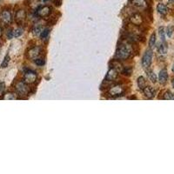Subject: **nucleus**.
I'll return each instance as SVG.
<instances>
[{"label":"nucleus","instance_id":"f257e3e1","mask_svg":"<svg viewBox=\"0 0 174 174\" xmlns=\"http://www.w3.org/2000/svg\"><path fill=\"white\" fill-rule=\"evenodd\" d=\"M131 51H132L131 46H130L129 44H124L117 47L115 57L117 60H126L127 58H130Z\"/></svg>","mask_w":174,"mask_h":174},{"label":"nucleus","instance_id":"f03ea898","mask_svg":"<svg viewBox=\"0 0 174 174\" xmlns=\"http://www.w3.org/2000/svg\"><path fill=\"white\" fill-rule=\"evenodd\" d=\"M15 90H16L18 96H21V97H25L30 93V88L28 86V84L23 81L17 83L15 86Z\"/></svg>","mask_w":174,"mask_h":174},{"label":"nucleus","instance_id":"7ed1b4c3","mask_svg":"<svg viewBox=\"0 0 174 174\" xmlns=\"http://www.w3.org/2000/svg\"><path fill=\"white\" fill-rule=\"evenodd\" d=\"M107 94L110 98H117L124 95V88L120 84H116L109 89Z\"/></svg>","mask_w":174,"mask_h":174},{"label":"nucleus","instance_id":"20e7f679","mask_svg":"<svg viewBox=\"0 0 174 174\" xmlns=\"http://www.w3.org/2000/svg\"><path fill=\"white\" fill-rule=\"evenodd\" d=\"M12 13L8 10H4L0 12V22L3 24L8 25L12 23Z\"/></svg>","mask_w":174,"mask_h":174},{"label":"nucleus","instance_id":"39448f33","mask_svg":"<svg viewBox=\"0 0 174 174\" xmlns=\"http://www.w3.org/2000/svg\"><path fill=\"white\" fill-rule=\"evenodd\" d=\"M151 61H152V51L151 50H147L143 58H142V65L144 68H148L151 64Z\"/></svg>","mask_w":174,"mask_h":174},{"label":"nucleus","instance_id":"423d86ee","mask_svg":"<svg viewBox=\"0 0 174 174\" xmlns=\"http://www.w3.org/2000/svg\"><path fill=\"white\" fill-rule=\"evenodd\" d=\"M37 75L32 70H27L25 71L24 75H23V82L30 84H33L37 81Z\"/></svg>","mask_w":174,"mask_h":174},{"label":"nucleus","instance_id":"0eeeda50","mask_svg":"<svg viewBox=\"0 0 174 174\" xmlns=\"http://www.w3.org/2000/svg\"><path fill=\"white\" fill-rule=\"evenodd\" d=\"M15 20H16V23L19 24V25L23 24L25 23V20H26V12L23 9L18 10V12H16Z\"/></svg>","mask_w":174,"mask_h":174},{"label":"nucleus","instance_id":"6e6552de","mask_svg":"<svg viewBox=\"0 0 174 174\" xmlns=\"http://www.w3.org/2000/svg\"><path fill=\"white\" fill-rule=\"evenodd\" d=\"M41 52V48L39 46H35L32 48L31 50H29V51L27 52V57L30 59H33L35 60L36 58H38V56L40 55Z\"/></svg>","mask_w":174,"mask_h":174},{"label":"nucleus","instance_id":"1a4fd4ad","mask_svg":"<svg viewBox=\"0 0 174 174\" xmlns=\"http://www.w3.org/2000/svg\"><path fill=\"white\" fill-rule=\"evenodd\" d=\"M51 8L49 6H42L37 9V14L40 18H47L51 15Z\"/></svg>","mask_w":174,"mask_h":174},{"label":"nucleus","instance_id":"9d476101","mask_svg":"<svg viewBox=\"0 0 174 174\" xmlns=\"http://www.w3.org/2000/svg\"><path fill=\"white\" fill-rule=\"evenodd\" d=\"M130 22L136 26H139L143 23L144 19H143V17L139 13H134L130 17Z\"/></svg>","mask_w":174,"mask_h":174},{"label":"nucleus","instance_id":"9b49d317","mask_svg":"<svg viewBox=\"0 0 174 174\" xmlns=\"http://www.w3.org/2000/svg\"><path fill=\"white\" fill-rule=\"evenodd\" d=\"M117 75H118V71L114 68H111V69L108 70L106 76H105V79H104V81L105 82H112L114 81L117 78Z\"/></svg>","mask_w":174,"mask_h":174},{"label":"nucleus","instance_id":"f8f14e48","mask_svg":"<svg viewBox=\"0 0 174 174\" xmlns=\"http://www.w3.org/2000/svg\"><path fill=\"white\" fill-rule=\"evenodd\" d=\"M145 96L147 98H153L156 95V91L154 88H152L151 86H145L143 90Z\"/></svg>","mask_w":174,"mask_h":174},{"label":"nucleus","instance_id":"ddd939ff","mask_svg":"<svg viewBox=\"0 0 174 174\" xmlns=\"http://www.w3.org/2000/svg\"><path fill=\"white\" fill-rule=\"evenodd\" d=\"M131 4L136 8L145 9L147 7L146 0H131Z\"/></svg>","mask_w":174,"mask_h":174},{"label":"nucleus","instance_id":"4468645a","mask_svg":"<svg viewBox=\"0 0 174 174\" xmlns=\"http://www.w3.org/2000/svg\"><path fill=\"white\" fill-rule=\"evenodd\" d=\"M168 79V73H167V70L165 69L160 70L159 74V81L161 84H164L166 81Z\"/></svg>","mask_w":174,"mask_h":174},{"label":"nucleus","instance_id":"2eb2a0df","mask_svg":"<svg viewBox=\"0 0 174 174\" xmlns=\"http://www.w3.org/2000/svg\"><path fill=\"white\" fill-rule=\"evenodd\" d=\"M157 11L159 13H160L161 15H165L167 12H168V9L167 7L164 4H159L157 5Z\"/></svg>","mask_w":174,"mask_h":174},{"label":"nucleus","instance_id":"dca6fc26","mask_svg":"<svg viewBox=\"0 0 174 174\" xmlns=\"http://www.w3.org/2000/svg\"><path fill=\"white\" fill-rule=\"evenodd\" d=\"M44 29H45V28H44V26H43L42 24L37 23V24H35L34 25L32 32H33V33H34L35 35H39Z\"/></svg>","mask_w":174,"mask_h":174},{"label":"nucleus","instance_id":"f3484780","mask_svg":"<svg viewBox=\"0 0 174 174\" xmlns=\"http://www.w3.org/2000/svg\"><path fill=\"white\" fill-rule=\"evenodd\" d=\"M167 46L164 44V42H163V44L159 45V46L158 47V51H159V53L161 54V55H165L167 53Z\"/></svg>","mask_w":174,"mask_h":174},{"label":"nucleus","instance_id":"a211bd4d","mask_svg":"<svg viewBox=\"0 0 174 174\" xmlns=\"http://www.w3.org/2000/svg\"><path fill=\"white\" fill-rule=\"evenodd\" d=\"M138 86H139L140 90H144V88L146 86V82H145V79L144 77H142V76L139 77V79H138Z\"/></svg>","mask_w":174,"mask_h":174},{"label":"nucleus","instance_id":"6ab92c4d","mask_svg":"<svg viewBox=\"0 0 174 174\" xmlns=\"http://www.w3.org/2000/svg\"><path fill=\"white\" fill-rule=\"evenodd\" d=\"M18 94H15V93H6V94H4V96L3 97V99H6V100H8V99H18Z\"/></svg>","mask_w":174,"mask_h":174},{"label":"nucleus","instance_id":"aec40b11","mask_svg":"<svg viewBox=\"0 0 174 174\" xmlns=\"http://www.w3.org/2000/svg\"><path fill=\"white\" fill-rule=\"evenodd\" d=\"M112 68H114L116 69L117 71H122L123 70V67H122V65L118 62V61H113L112 64Z\"/></svg>","mask_w":174,"mask_h":174},{"label":"nucleus","instance_id":"412c9836","mask_svg":"<svg viewBox=\"0 0 174 174\" xmlns=\"http://www.w3.org/2000/svg\"><path fill=\"white\" fill-rule=\"evenodd\" d=\"M49 34H50V29L45 28V29L41 32V33L39 34V36H40L41 39H46L47 37L49 36Z\"/></svg>","mask_w":174,"mask_h":174},{"label":"nucleus","instance_id":"4be33fe9","mask_svg":"<svg viewBox=\"0 0 174 174\" xmlns=\"http://www.w3.org/2000/svg\"><path fill=\"white\" fill-rule=\"evenodd\" d=\"M147 75H148L149 79H150L152 83H156V82H157V76H156V74H155L153 71H148Z\"/></svg>","mask_w":174,"mask_h":174},{"label":"nucleus","instance_id":"5701e85b","mask_svg":"<svg viewBox=\"0 0 174 174\" xmlns=\"http://www.w3.org/2000/svg\"><path fill=\"white\" fill-rule=\"evenodd\" d=\"M155 43H156V34L152 33L151 37H150V40H149V46H150V48H152V47L154 46Z\"/></svg>","mask_w":174,"mask_h":174},{"label":"nucleus","instance_id":"b1692460","mask_svg":"<svg viewBox=\"0 0 174 174\" xmlns=\"http://www.w3.org/2000/svg\"><path fill=\"white\" fill-rule=\"evenodd\" d=\"M9 62H10V56L9 55H7V56H5V58L4 59V61L2 62V64H1V67L2 68H5V67H7L8 66V65H9Z\"/></svg>","mask_w":174,"mask_h":174},{"label":"nucleus","instance_id":"393cba45","mask_svg":"<svg viewBox=\"0 0 174 174\" xmlns=\"http://www.w3.org/2000/svg\"><path fill=\"white\" fill-rule=\"evenodd\" d=\"M23 30L22 28H18V29H16L13 31V37H20L21 35L23 34Z\"/></svg>","mask_w":174,"mask_h":174},{"label":"nucleus","instance_id":"a878e982","mask_svg":"<svg viewBox=\"0 0 174 174\" xmlns=\"http://www.w3.org/2000/svg\"><path fill=\"white\" fill-rule=\"evenodd\" d=\"M35 64H36L37 66H43V65H45L46 61H45V59H43V58H37L35 59Z\"/></svg>","mask_w":174,"mask_h":174},{"label":"nucleus","instance_id":"bb28decb","mask_svg":"<svg viewBox=\"0 0 174 174\" xmlns=\"http://www.w3.org/2000/svg\"><path fill=\"white\" fill-rule=\"evenodd\" d=\"M159 35H160V37L162 39L163 42L165 41V32H164V27H160L159 30Z\"/></svg>","mask_w":174,"mask_h":174},{"label":"nucleus","instance_id":"cd10ccee","mask_svg":"<svg viewBox=\"0 0 174 174\" xmlns=\"http://www.w3.org/2000/svg\"><path fill=\"white\" fill-rule=\"evenodd\" d=\"M164 99H174V94L170 92H166L164 95Z\"/></svg>","mask_w":174,"mask_h":174},{"label":"nucleus","instance_id":"c85d7f7f","mask_svg":"<svg viewBox=\"0 0 174 174\" xmlns=\"http://www.w3.org/2000/svg\"><path fill=\"white\" fill-rule=\"evenodd\" d=\"M173 27H168L167 28V30H166V34L167 36L169 37H172V35H173Z\"/></svg>","mask_w":174,"mask_h":174},{"label":"nucleus","instance_id":"c756f323","mask_svg":"<svg viewBox=\"0 0 174 174\" xmlns=\"http://www.w3.org/2000/svg\"><path fill=\"white\" fill-rule=\"evenodd\" d=\"M122 72L124 74H126V75H130L131 72V69H130V68H124L123 70H122Z\"/></svg>","mask_w":174,"mask_h":174},{"label":"nucleus","instance_id":"7c9ffc66","mask_svg":"<svg viewBox=\"0 0 174 174\" xmlns=\"http://www.w3.org/2000/svg\"><path fill=\"white\" fill-rule=\"evenodd\" d=\"M7 37H8V38H12V37H13V31L10 30L8 32V33H7Z\"/></svg>","mask_w":174,"mask_h":174},{"label":"nucleus","instance_id":"2f4dec72","mask_svg":"<svg viewBox=\"0 0 174 174\" xmlns=\"http://www.w3.org/2000/svg\"><path fill=\"white\" fill-rule=\"evenodd\" d=\"M61 3H62L61 0H54V4H55L56 6H60L61 5Z\"/></svg>","mask_w":174,"mask_h":174},{"label":"nucleus","instance_id":"473e14b6","mask_svg":"<svg viewBox=\"0 0 174 174\" xmlns=\"http://www.w3.org/2000/svg\"><path fill=\"white\" fill-rule=\"evenodd\" d=\"M4 89V83H0V93Z\"/></svg>","mask_w":174,"mask_h":174},{"label":"nucleus","instance_id":"72a5a7b5","mask_svg":"<svg viewBox=\"0 0 174 174\" xmlns=\"http://www.w3.org/2000/svg\"><path fill=\"white\" fill-rule=\"evenodd\" d=\"M172 84H173V87H174V79H173V81H172Z\"/></svg>","mask_w":174,"mask_h":174},{"label":"nucleus","instance_id":"f704fd0d","mask_svg":"<svg viewBox=\"0 0 174 174\" xmlns=\"http://www.w3.org/2000/svg\"><path fill=\"white\" fill-rule=\"evenodd\" d=\"M170 2H173V3H174V0H169Z\"/></svg>","mask_w":174,"mask_h":174},{"label":"nucleus","instance_id":"c9c22d12","mask_svg":"<svg viewBox=\"0 0 174 174\" xmlns=\"http://www.w3.org/2000/svg\"><path fill=\"white\" fill-rule=\"evenodd\" d=\"M173 71L174 72V65H173Z\"/></svg>","mask_w":174,"mask_h":174},{"label":"nucleus","instance_id":"e433bc0d","mask_svg":"<svg viewBox=\"0 0 174 174\" xmlns=\"http://www.w3.org/2000/svg\"><path fill=\"white\" fill-rule=\"evenodd\" d=\"M47 1H48V0H44V2H47Z\"/></svg>","mask_w":174,"mask_h":174}]
</instances>
